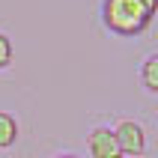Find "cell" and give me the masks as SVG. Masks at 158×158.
I'll list each match as a JSON object with an SVG mask.
<instances>
[{"instance_id":"6da1fadb","label":"cell","mask_w":158,"mask_h":158,"mask_svg":"<svg viewBox=\"0 0 158 158\" xmlns=\"http://www.w3.org/2000/svg\"><path fill=\"white\" fill-rule=\"evenodd\" d=\"M152 12L143 0H105L102 3V21L107 30L119 36H137L152 21Z\"/></svg>"},{"instance_id":"7a4b0ae2","label":"cell","mask_w":158,"mask_h":158,"mask_svg":"<svg viewBox=\"0 0 158 158\" xmlns=\"http://www.w3.org/2000/svg\"><path fill=\"white\" fill-rule=\"evenodd\" d=\"M114 134L119 140V146H123V155H143L146 152V134L134 119H123L114 128Z\"/></svg>"},{"instance_id":"3957f363","label":"cell","mask_w":158,"mask_h":158,"mask_svg":"<svg viewBox=\"0 0 158 158\" xmlns=\"http://www.w3.org/2000/svg\"><path fill=\"white\" fill-rule=\"evenodd\" d=\"M87 146L93 158H123V146L110 128H93L87 137Z\"/></svg>"},{"instance_id":"277c9868","label":"cell","mask_w":158,"mask_h":158,"mask_svg":"<svg viewBox=\"0 0 158 158\" xmlns=\"http://www.w3.org/2000/svg\"><path fill=\"white\" fill-rule=\"evenodd\" d=\"M15 140H18V123H15V116L6 114V110H0V149H9Z\"/></svg>"},{"instance_id":"5b68a950","label":"cell","mask_w":158,"mask_h":158,"mask_svg":"<svg viewBox=\"0 0 158 158\" xmlns=\"http://www.w3.org/2000/svg\"><path fill=\"white\" fill-rule=\"evenodd\" d=\"M140 78H143V87H146V89L158 93V54L149 57V60L140 66Z\"/></svg>"},{"instance_id":"8992f818","label":"cell","mask_w":158,"mask_h":158,"mask_svg":"<svg viewBox=\"0 0 158 158\" xmlns=\"http://www.w3.org/2000/svg\"><path fill=\"white\" fill-rule=\"evenodd\" d=\"M9 63H12V42L6 33H0V69H6Z\"/></svg>"},{"instance_id":"52a82bcc","label":"cell","mask_w":158,"mask_h":158,"mask_svg":"<svg viewBox=\"0 0 158 158\" xmlns=\"http://www.w3.org/2000/svg\"><path fill=\"white\" fill-rule=\"evenodd\" d=\"M143 3H146V6H149L152 12H155V9H158V0H143Z\"/></svg>"},{"instance_id":"ba28073f","label":"cell","mask_w":158,"mask_h":158,"mask_svg":"<svg viewBox=\"0 0 158 158\" xmlns=\"http://www.w3.org/2000/svg\"><path fill=\"white\" fill-rule=\"evenodd\" d=\"M57 158H78V155H69V152H66V155H57Z\"/></svg>"}]
</instances>
